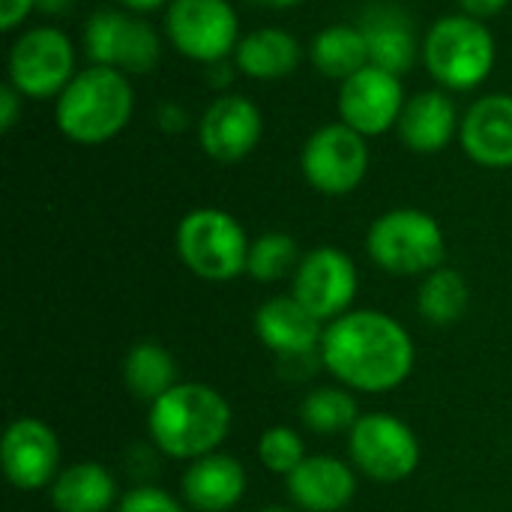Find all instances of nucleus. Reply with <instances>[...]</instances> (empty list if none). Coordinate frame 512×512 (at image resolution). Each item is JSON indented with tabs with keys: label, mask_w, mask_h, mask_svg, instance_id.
<instances>
[{
	"label": "nucleus",
	"mask_w": 512,
	"mask_h": 512,
	"mask_svg": "<svg viewBox=\"0 0 512 512\" xmlns=\"http://www.w3.org/2000/svg\"><path fill=\"white\" fill-rule=\"evenodd\" d=\"M324 369L348 390L390 393L414 372V339L387 312L357 309L324 327Z\"/></svg>",
	"instance_id": "nucleus-1"
},
{
	"label": "nucleus",
	"mask_w": 512,
	"mask_h": 512,
	"mask_svg": "<svg viewBox=\"0 0 512 512\" xmlns=\"http://www.w3.org/2000/svg\"><path fill=\"white\" fill-rule=\"evenodd\" d=\"M147 429L165 456L195 462L219 453L231 432V405L210 384H177L150 405Z\"/></svg>",
	"instance_id": "nucleus-2"
},
{
	"label": "nucleus",
	"mask_w": 512,
	"mask_h": 512,
	"mask_svg": "<svg viewBox=\"0 0 512 512\" xmlns=\"http://www.w3.org/2000/svg\"><path fill=\"white\" fill-rule=\"evenodd\" d=\"M135 90L129 75L108 66H87L54 99V123L60 135L81 147L114 141L132 120Z\"/></svg>",
	"instance_id": "nucleus-3"
},
{
	"label": "nucleus",
	"mask_w": 512,
	"mask_h": 512,
	"mask_svg": "<svg viewBox=\"0 0 512 512\" xmlns=\"http://www.w3.org/2000/svg\"><path fill=\"white\" fill-rule=\"evenodd\" d=\"M420 60L441 90L468 93L489 81L498 60V45L486 21L453 12L426 30Z\"/></svg>",
	"instance_id": "nucleus-4"
},
{
	"label": "nucleus",
	"mask_w": 512,
	"mask_h": 512,
	"mask_svg": "<svg viewBox=\"0 0 512 512\" xmlns=\"http://www.w3.org/2000/svg\"><path fill=\"white\" fill-rule=\"evenodd\" d=\"M366 252L390 276H429L444 267L447 240L432 213L396 207L369 225Z\"/></svg>",
	"instance_id": "nucleus-5"
},
{
	"label": "nucleus",
	"mask_w": 512,
	"mask_h": 512,
	"mask_svg": "<svg viewBox=\"0 0 512 512\" xmlns=\"http://www.w3.org/2000/svg\"><path fill=\"white\" fill-rule=\"evenodd\" d=\"M183 267L204 282H231L246 273L249 237L243 225L219 207L189 210L174 234Z\"/></svg>",
	"instance_id": "nucleus-6"
},
{
	"label": "nucleus",
	"mask_w": 512,
	"mask_h": 512,
	"mask_svg": "<svg viewBox=\"0 0 512 512\" xmlns=\"http://www.w3.org/2000/svg\"><path fill=\"white\" fill-rule=\"evenodd\" d=\"M75 45L66 30L54 24L24 27L9 45L6 72L9 84L30 102L57 99L66 84L78 75Z\"/></svg>",
	"instance_id": "nucleus-7"
},
{
	"label": "nucleus",
	"mask_w": 512,
	"mask_h": 512,
	"mask_svg": "<svg viewBox=\"0 0 512 512\" xmlns=\"http://www.w3.org/2000/svg\"><path fill=\"white\" fill-rule=\"evenodd\" d=\"M81 45L93 66H108L123 75H147L162 60L159 30L144 15L120 6L96 9L84 21Z\"/></svg>",
	"instance_id": "nucleus-8"
},
{
	"label": "nucleus",
	"mask_w": 512,
	"mask_h": 512,
	"mask_svg": "<svg viewBox=\"0 0 512 512\" xmlns=\"http://www.w3.org/2000/svg\"><path fill=\"white\" fill-rule=\"evenodd\" d=\"M162 30L177 54L201 66L231 60L243 39L231 0H171Z\"/></svg>",
	"instance_id": "nucleus-9"
},
{
	"label": "nucleus",
	"mask_w": 512,
	"mask_h": 512,
	"mask_svg": "<svg viewBox=\"0 0 512 512\" xmlns=\"http://www.w3.org/2000/svg\"><path fill=\"white\" fill-rule=\"evenodd\" d=\"M351 465L375 483H402L420 465V441L414 429L384 411L363 414L348 432Z\"/></svg>",
	"instance_id": "nucleus-10"
},
{
	"label": "nucleus",
	"mask_w": 512,
	"mask_h": 512,
	"mask_svg": "<svg viewBox=\"0 0 512 512\" xmlns=\"http://www.w3.org/2000/svg\"><path fill=\"white\" fill-rule=\"evenodd\" d=\"M300 171L321 195H351L369 174V144L342 120L318 126L303 144Z\"/></svg>",
	"instance_id": "nucleus-11"
},
{
	"label": "nucleus",
	"mask_w": 512,
	"mask_h": 512,
	"mask_svg": "<svg viewBox=\"0 0 512 512\" xmlns=\"http://www.w3.org/2000/svg\"><path fill=\"white\" fill-rule=\"evenodd\" d=\"M405 102L408 96L402 87V75H393L375 63L345 78L336 93L339 120L354 132H360L363 138H378L396 129Z\"/></svg>",
	"instance_id": "nucleus-12"
},
{
	"label": "nucleus",
	"mask_w": 512,
	"mask_h": 512,
	"mask_svg": "<svg viewBox=\"0 0 512 512\" xmlns=\"http://www.w3.org/2000/svg\"><path fill=\"white\" fill-rule=\"evenodd\" d=\"M360 288L357 267L348 252L336 246H318L303 255L297 273L291 276V294L318 318L336 321L342 318Z\"/></svg>",
	"instance_id": "nucleus-13"
},
{
	"label": "nucleus",
	"mask_w": 512,
	"mask_h": 512,
	"mask_svg": "<svg viewBox=\"0 0 512 512\" xmlns=\"http://www.w3.org/2000/svg\"><path fill=\"white\" fill-rule=\"evenodd\" d=\"M264 138L261 108L240 93H219L198 117L201 150L222 165L243 162Z\"/></svg>",
	"instance_id": "nucleus-14"
},
{
	"label": "nucleus",
	"mask_w": 512,
	"mask_h": 512,
	"mask_svg": "<svg viewBox=\"0 0 512 512\" xmlns=\"http://www.w3.org/2000/svg\"><path fill=\"white\" fill-rule=\"evenodd\" d=\"M0 459L6 480L21 492L51 489L60 468V441L54 429L39 417H18L9 423L0 441Z\"/></svg>",
	"instance_id": "nucleus-15"
},
{
	"label": "nucleus",
	"mask_w": 512,
	"mask_h": 512,
	"mask_svg": "<svg viewBox=\"0 0 512 512\" xmlns=\"http://www.w3.org/2000/svg\"><path fill=\"white\" fill-rule=\"evenodd\" d=\"M459 144L480 168H512V93H486L462 114Z\"/></svg>",
	"instance_id": "nucleus-16"
},
{
	"label": "nucleus",
	"mask_w": 512,
	"mask_h": 512,
	"mask_svg": "<svg viewBox=\"0 0 512 512\" xmlns=\"http://www.w3.org/2000/svg\"><path fill=\"white\" fill-rule=\"evenodd\" d=\"M255 336L282 360H306L321 351L324 327L294 294H282L258 306Z\"/></svg>",
	"instance_id": "nucleus-17"
},
{
	"label": "nucleus",
	"mask_w": 512,
	"mask_h": 512,
	"mask_svg": "<svg viewBox=\"0 0 512 512\" xmlns=\"http://www.w3.org/2000/svg\"><path fill=\"white\" fill-rule=\"evenodd\" d=\"M360 30L369 45V63L393 75L411 72L423 54V42L417 39L411 15L396 3H372L360 18Z\"/></svg>",
	"instance_id": "nucleus-18"
},
{
	"label": "nucleus",
	"mask_w": 512,
	"mask_h": 512,
	"mask_svg": "<svg viewBox=\"0 0 512 512\" xmlns=\"http://www.w3.org/2000/svg\"><path fill=\"white\" fill-rule=\"evenodd\" d=\"M285 480L300 512H339L357 495V468L336 456H306V462Z\"/></svg>",
	"instance_id": "nucleus-19"
},
{
	"label": "nucleus",
	"mask_w": 512,
	"mask_h": 512,
	"mask_svg": "<svg viewBox=\"0 0 512 512\" xmlns=\"http://www.w3.org/2000/svg\"><path fill=\"white\" fill-rule=\"evenodd\" d=\"M459 126H462V114L453 96L435 87V90H420L405 102L396 132L408 150L429 156L447 150L459 135Z\"/></svg>",
	"instance_id": "nucleus-20"
},
{
	"label": "nucleus",
	"mask_w": 512,
	"mask_h": 512,
	"mask_svg": "<svg viewBox=\"0 0 512 512\" xmlns=\"http://www.w3.org/2000/svg\"><path fill=\"white\" fill-rule=\"evenodd\" d=\"M180 489L186 507L195 512H228L246 495V471L234 456L210 453L183 471Z\"/></svg>",
	"instance_id": "nucleus-21"
},
{
	"label": "nucleus",
	"mask_w": 512,
	"mask_h": 512,
	"mask_svg": "<svg viewBox=\"0 0 512 512\" xmlns=\"http://www.w3.org/2000/svg\"><path fill=\"white\" fill-rule=\"evenodd\" d=\"M240 75L252 81H282L297 72L303 60V45L294 33L282 27H258L252 33H243L234 57Z\"/></svg>",
	"instance_id": "nucleus-22"
},
{
	"label": "nucleus",
	"mask_w": 512,
	"mask_h": 512,
	"mask_svg": "<svg viewBox=\"0 0 512 512\" xmlns=\"http://www.w3.org/2000/svg\"><path fill=\"white\" fill-rule=\"evenodd\" d=\"M57 512H108L117 504V483L99 462H75L48 489Z\"/></svg>",
	"instance_id": "nucleus-23"
},
{
	"label": "nucleus",
	"mask_w": 512,
	"mask_h": 512,
	"mask_svg": "<svg viewBox=\"0 0 512 512\" xmlns=\"http://www.w3.org/2000/svg\"><path fill=\"white\" fill-rule=\"evenodd\" d=\"M309 60L324 78L339 84L369 66V45L360 24H330L318 30L309 45Z\"/></svg>",
	"instance_id": "nucleus-24"
},
{
	"label": "nucleus",
	"mask_w": 512,
	"mask_h": 512,
	"mask_svg": "<svg viewBox=\"0 0 512 512\" xmlns=\"http://www.w3.org/2000/svg\"><path fill=\"white\" fill-rule=\"evenodd\" d=\"M123 381L135 399L150 405L180 384L177 363L168 354V348H162L159 342H138L129 348L123 360Z\"/></svg>",
	"instance_id": "nucleus-25"
},
{
	"label": "nucleus",
	"mask_w": 512,
	"mask_h": 512,
	"mask_svg": "<svg viewBox=\"0 0 512 512\" xmlns=\"http://www.w3.org/2000/svg\"><path fill=\"white\" fill-rule=\"evenodd\" d=\"M468 300H471L468 282L453 267L432 270L429 276H423L420 291H417V309H420L423 321H429L435 327H450V324L462 321Z\"/></svg>",
	"instance_id": "nucleus-26"
},
{
	"label": "nucleus",
	"mask_w": 512,
	"mask_h": 512,
	"mask_svg": "<svg viewBox=\"0 0 512 512\" xmlns=\"http://www.w3.org/2000/svg\"><path fill=\"white\" fill-rule=\"evenodd\" d=\"M360 417V405L348 387H318L300 405V420L315 435L351 432Z\"/></svg>",
	"instance_id": "nucleus-27"
},
{
	"label": "nucleus",
	"mask_w": 512,
	"mask_h": 512,
	"mask_svg": "<svg viewBox=\"0 0 512 512\" xmlns=\"http://www.w3.org/2000/svg\"><path fill=\"white\" fill-rule=\"evenodd\" d=\"M300 261H303V255L297 249V240L291 234L270 231V234H261L258 240H252L246 273L255 282L270 285V282H282V279L294 276Z\"/></svg>",
	"instance_id": "nucleus-28"
},
{
	"label": "nucleus",
	"mask_w": 512,
	"mask_h": 512,
	"mask_svg": "<svg viewBox=\"0 0 512 512\" xmlns=\"http://www.w3.org/2000/svg\"><path fill=\"white\" fill-rule=\"evenodd\" d=\"M258 459L267 471L291 477L306 462V444L303 438L288 426H273L258 441Z\"/></svg>",
	"instance_id": "nucleus-29"
},
{
	"label": "nucleus",
	"mask_w": 512,
	"mask_h": 512,
	"mask_svg": "<svg viewBox=\"0 0 512 512\" xmlns=\"http://www.w3.org/2000/svg\"><path fill=\"white\" fill-rule=\"evenodd\" d=\"M117 512H186V507L156 486H138L120 498Z\"/></svg>",
	"instance_id": "nucleus-30"
},
{
	"label": "nucleus",
	"mask_w": 512,
	"mask_h": 512,
	"mask_svg": "<svg viewBox=\"0 0 512 512\" xmlns=\"http://www.w3.org/2000/svg\"><path fill=\"white\" fill-rule=\"evenodd\" d=\"M156 126L165 135H183L192 126V117H189V111L180 102H159V108H156Z\"/></svg>",
	"instance_id": "nucleus-31"
},
{
	"label": "nucleus",
	"mask_w": 512,
	"mask_h": 512,
	"mask_svg": "<svg viewBox=\"0 0 512 512\" xmlns=\"http://www.w3.org/2000/svg\"><path fill=\"white\" fill-rule=\"evenodd\" d=\"M21 108H24V96L9 81H3L0 84V132L15 129V123L21 120Z\"/></svg>",
	"instance_id": "nucleus-32"
},
{
	"label": "nucleus",
	"mask_w": 512,
	"mask_h": 512,
	"mask_svg": "<svg viewBox=\"0 0 512 512\" xmlns=\"http://www.w3.org/2000/svg\"><path fill=\"white\" fill-rule=\"evenodd\" d=\"M36 12V0H0V30L12 33Z\"/></svg>",
	"instance_id": "nucleus-33"
},
{
	"label": "nucleus",
	"mask_w": 512,
	"mask_h": 512,
	"mask_svg": "<svg viewBox=\"0 0 512 512\" xmlns=\"http://www.w3.org/2000/svg\"><path fill=\"white\" fill-rule=\"evenodd\" d=\"M237 75H240V69H237V63H234V60H219V63L204 66V78H207V84H210V87H216V93H225Z\"/></svg>",
	"instance_id": "nucleus-34"
},
{
	"label": "nucleus",
	"mask_w": 512,
	"mask_h": 512,
	"mask_svg": "<svg viewBox=\"0 0 512 512\" xmlns=\"http://www.w3.org/2000/svg\"><path fill=\"white\" fill-rule=\"evenodd\" d=\"M459 6H462L465 15H474V18L483 21V18H492L498 12H504L510 6V0H459Z\"/></svg>",
	"instance_id": "nucleus-35"
},
{
	"label": "nucleus",
	"mask_w": 512,
	"mask_h": 512,
	"mask_svg": "<svg viewBox=\"0 0 512 512\" xmlns=\"http://www.w3.org/2000/svg\"><path fill=\"white\" fill-rule=\"evenodd\" d=\"M171 0H117L120 9H129L135 15H147V12H156V9H168Z\"/></svg>",
	"instance_id": "nucleus-36"
},
{
	"label": "nucleus",
	"mask_w": 512,
	"mask_h": 512,
	"mask_svg": "<svg viewBox=\"0 0 512 512\" xmlns=\"http://www.w3.org/2000/svg\"><path fill=\"white\" fill-rule=\"evenodd\" d=\"M72 6H75V0H36V12H39V15H48V18L63 15V12H69Z\"/></svg>",
	"instance_id": "nucleus-37"
},
{
	"label": "nucleus",
	"mask_w": 512,
	"mask_h": 512,
	"mask_svg": "<svg viewBox=\"0 0 512 512\" xmlns=\"http://www.w3.org/2000/svg\"><path fill=\"white\" fill-rule=\"evenodd\" d=\"M255 3L267 9H294V6H303L306 0H255Z\"/></svg>",
	"instance_id": "nucleus-38"
},
{
	"label": "nucleus",
	"mask_w": 512,
	"mask_h": 512,
	"mask_svg": "<svg viewBox=\"0 0 512 512\" xmlns=\"http://www.w3.org/2000/svg\"><path fill=\"white\" fill-rule=\"evenodd\" d=\"M261 512H297V510H291V507H267V510H261Z\"/></svg>",
	"instance_id": "nucleus-39"
}]
</instances>
